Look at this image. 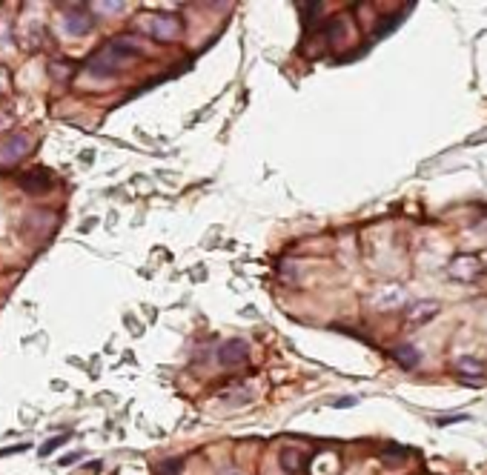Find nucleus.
Wrapping results in <instances>:
<instances>
[{"mask_svg":"<svg viewBox=\"0 0 487 475\" xmlns=\"http://www.w3.org/2000/svg\"><path fill=\"white\" fill-rule=\"evenodd\" d=\"M144 29L155 41H175L181 35V21L175 15H152Z\"/></svg>","mask_w":487,"mask_h":475,"instance_id":"2","label":"nucleus"},{"mask_svg":"<svg viewBox=\"0 0 487 475\" xmlns=\"http://www.w3.org/2000/svg\"><path fill=\"white\" fill-rule=\"evenodd\" d=\"M393 358H396V364H398L401 369H416V367H421V352H418L416 347H410V344L396 347V349H393Z\"/></svg>","mask_w":487,"mask_h":475,"instance_id":"10","label":"nucleus"},{"mask_svg":"<svg viewBox=\"0 0 487 475\" xmlns=\"http://www.w3.org/2000/svg\"><path fill=\"white\" fill-rule=\"evenodd\" d=\"M181 469H184V461L181 458H169V461H164L158 466V475H178Z\"/></svg>","mask_w":487,"mask_h":475,"instance_id":"16","label":"nucleus"},{"mask_svg":"<svg viewBox=\"0 0 487 475\" xmlns=\"http://www.w3.org/2000/svg\"><path fill=\"white\" fill-rule=\"evenodd\" d=\"M353 404H356V398H341L336 407H353Z\"/></svg>","mask_w":487,"mask_h":475,"instance_id":"20","label":"nucleus"},{"mask_svg":"<svg viewBox=\"0 0 487 475\" xmlns=\"http://www.w3.org/2000/svg\"><path fill=\"white\" fill-rule=\"evenodd\" d=\"M124 55L112 46V44H106L92 61H89V72L92 75H98V78H112V75H118V69L124 66Z\"/></svg>","mask_w":487,"mask_h":475,"instance_id":"1","label":"nucleus"},{"mask_svg":"<svg viewBox=\"0 0 487 475\" xmlns=\"http://www.w3.org/2000/svg\"><path fill=\"white\" fill-rule=\"evenodd\" d=\"M55 223H58V215H55V212L38 209V212H29V215H26V223H24V226H26V232L35 229V238L41 241V238H49V235H52Z\"/></svg>","mask_w":487,"mask_h":475,"instance_id":"7","label":"nucleus"},{"mask_svg":"<svg viewBox=\"0 0 487 475\" xmlns=\"http://www.w3.org/2000/svg\"><path fill=\"white\" fill-rule=\"evenodd\" d=\"M436 315H438V301H430V298H424V301H416V304L410 307V312H407V321H410V324H416V327H421V324L433 321Z\"/></svg>","mask_w":487,"mask_h":475,"instance_id":"9","label":"nucleus"},{"mask_svg":"<svg viewBox=\"0 0 487 475\" xmlns=\"http://www.w3.org/2000/svg\"><path fill=\"white\" fill-rule=\"evenodd\" d=\"M29 149H32V138L26 132H15L4 146H0V160H4V163H18V160H24L29 155Z\"/></svg>","mask_w":487,"mask_h":475,"instance_id":"5","label":"nucleus"},{"mask_svg":"<svg viewBox=\"0 0 487 475\" xmlns=\"http://www.w3.org/2000/svg\"><path fill=\"white\" fill-rule=\"evenodd\" d=\"M281 464H284L287 472H298V469H301V461H298V452H296V449H284Z\"/></svg>","mask_w":487,"mask_h":475,"instance_id":"14","label":"nucleus"},{"mask_svg":"<svg viewBox=\"0 0 487 475\" xmlns=\"http://www.w3.org/2000/svg\"><path fill=\"white\" fill-rule=\"evenodd\" d=\"M6 83H9V72H6L4 66H0V89H4Z\"/></svg>","mask_w":487,"mask_h":475,"instance_id":"19","label":"nucleus"},{"mask_svg":"<svg viewBox=\"0 0 487 475\" xmlns=\"http://www.w3.org/2000/svg\"><path fill=\"white\" fill-rule=\"evenodd\" d=\"M447 272H450V278H456V281H476V278L481 275V261H478L476 255H456V258L450 261Z\"/></svg>","mask_w":487,"mask_h":475,"instance_id":"6","label":"nucleus"},{"mask_svg":"<svg viewBox=\"0 0 487 475\" xmlns=\"http://www.w3.org/2000/svg\"><path fill=\"white\" fill-rule=\"evenodd\" d=\"M456 372L467 375V378H481L484 375V364L478 358H473V355H461V358H456Z\"/></svg>","mask_w":487,"mask_h":475,"instance_id":"12","label":"nucleus"},{"mask_svg":"<svg viewBox=\"0 0 487 475\" xmlns=\"http://www.w3.org/2000/svg\"><path fill=\"white\" fill-rule=\"evenodd\" d=\"M321 9H324L321 4H304V6H301V12H304V29H310V26L316 24V18H318L316 12H321Z\"/></svg>","mask_w":487,"mask_h":475,"instance_id":"15","label":"nucleus"},{"mask_svg":"<svg viewBox=\"0 0 487 475\" xmlns=\"http://www.w3.org/2000/svg\"><path fill=\"white\" fill-rule=\"evenodd\" d=\"M15 118H18V112H15L12 103H0V132L12 129L15 126Z\"/></svg>","mask_w":487,"mask_h":475,"instance_id":"13","label":"nucleus"},{"mask_svg":"<svg viewBox=\"0 0 487 475\" xmlns=\"http://www.w3.org/2000/svg\"><path fill=\"white\" fill-rule=\"evenodd\" d=\"M64 441H66V435H58V438H52V441H46V444L41 446V455H49V452H52L55 446H61Z\"/></svg>","mask_w":487,"mask_h":475,"instance_id":"18","label":"nucleus"},{"mask_svg":"<svg viewBox=\"0 0 487 475\" xmlns=\"http://www.w3.org/2000/svg\"><path fill=\"white\" fill-rule=\"evenodd\" d=\"M18 183H21V189H26L29 195H41V192H49L52 189V175H49V169H29V172H24L21 178H18Z\"/></svg>","mask_w":487,"mask_h":475,"instance_id":"8","label":"nucleus"},{"mask_svg":"<svg viewBox=\"0 0 487 475\" xmlns=\"http://www.w3.org/2000/svg\"><path fill=\"white\" fill-rule=\"evenodd\" d=\"M247 358H250V344L244 338H229L218 347V361L224 367H241Z\"/></svg>","mask_w":487,"mask_h":475,"instance_id":"4","label":"nucleus"},{"mask_svg":"<svg viewBox=\"0 0 487 475\" xmlns=\"http://www.w3.org/2000/svg\"><path fill=\"white\" fill-rule=\"evenodd\" d=\"M64 26H66V32H69L72 38H84V35L92 32L95 18L89 15L86 6H72V9H66V15H64Z\"/></svg>","mask_w":487,"mask_h":475,"instance_id":"3","label":"nucleus"},{"mask_svg":"<svg viewBox=\"0 0 487 475\" xmlns=\"http://www.w3.org/2000/svg\"><path fill=\"white\" fill-rule=\"evenodd\" d=\"M49 72H52V78L69 81V75H72V66H69V63H58V61H52V63H49Z\"/></svg>","mask_w":487,"mask_h":475,"instance_id":"17","label":"nucleus"},{"mask_svg":"<svg viewBox=\"0 0 487 475\" xmlns=\"http://www.w3.org/2000/svg\"><path fill=\"white\" fill-rule=\"evenodd\" d=\"M78 458H81V452H75V455H66L61 464H72V461H78Z\"/></svg>","mask_w":487,"mask_h":475,"instance_id":"21","label":"nucleus"},{"mask_svg":"<svg viewBox=\"0 0 487 475\" xmlns=\"http://www.w3.org/2000/svg\"><path fill=\"white\" fill-rule=\"evenodd\" d=\"M404 304V290L401 287H387V290H381L378 292V298H376V307L378 310H396V307H401Z\"/></svg>","mask_w":487,"mask_h":475,"instance_id":"11","label":"nucleus"}]
</instances>
